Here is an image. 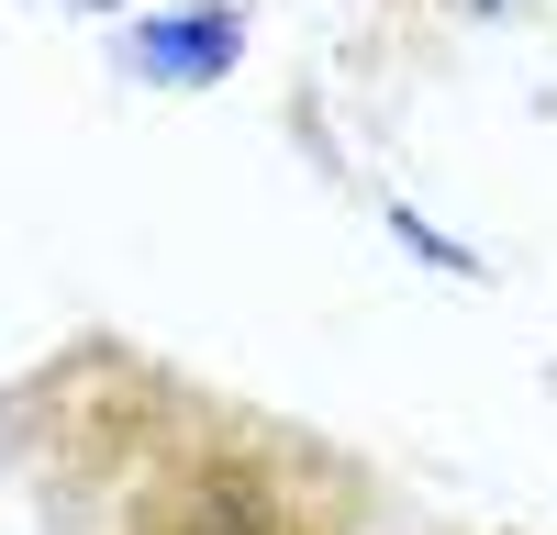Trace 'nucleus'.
Masks as SVG:
<instances>
[{
	"mask_svg": "<svg viewBox=\"0 0 557 535\" xmlns=\"http://www.w3.org/2000/svg\"><path fill=\"white\" fill-rule=\"evenodd\" d=\"M134 67H178V78H212V67H235V23H168L134 45Z\"/></svg>",
	"mask_w": 557,
	"mask_h": 535,
	"instance_id": "obj_1",
	"label": "nucleus"
}]
</instances>
